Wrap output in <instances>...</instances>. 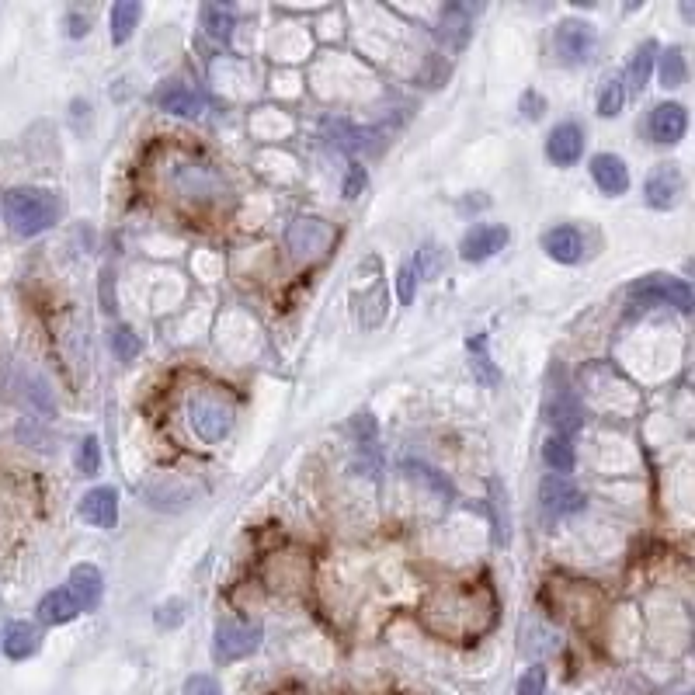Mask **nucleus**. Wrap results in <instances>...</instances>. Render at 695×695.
Returning <instances> with one entry per match:
<instances>
[{
  "instance_id": "nucleus-1",
  "label": "nucleus",
  "mask_w": 695,
  "mask_h": 695,
  "mask_svg": "<svg viewBox=\"0 0 695 695\" xmlns=\"http://www.w3.org/2000/svg\"><path fill=\"white\" fill-rule=\"evenodd\" d=\"M494 595L487 588H442L424 602V626L452 640H473L494 623Z\"/></svg>"
},
{
  "instance_id": "nucleus-2",
  "label": "nucleus",
  "mask_w": 695,
  "mask_h": 695,
  "mask_svg": "<svg viewBox=\"0 0 695 695\" xmlns=\"http://www.w3.org/2000/svg\"><path fill=\"white\" fill-rule=\"evenodd\" d=\"M63 216V202L49 188H11L4 195V219L18 237H39Z\"/></svg>"
},
{
  "instance_id": "nucleus-3",
  "label": "nucleus",
  "mask_w": 695,
  "mask_h": 695,
  "mask_svg": "<svg viewBox=\"0 0 695 695\" xmlns=\"http://www.w3.org/2000/svg\"><path fill=\"white\" fill-rule=\"evenodd\" d=\"M171 188L178 192V199L195 202V206L219 202L226 195L223 174H219L212 164H202V160H181V164H174Z\"/></svg>"
},
{
  "instance_id": "nucleus-4",
  "label": "nucleus",
  "mask_w": 695,
  "mask_h": 695,
  "mask_svg": "<svg viewBox=\"0 0 695 695\" xmlns=\"http://www.w3.org/2000/svg\"><path fill=\"white\" fill-rule=\"evenodd\" d=\"M188 424L202 442H223L233 428V404L219 393H195L188 404Z\"/></svg>"
},
{
  "instance_id": "nucleus-5",
  "label": "nucleus",
  "mask_w": 695,
  "mask_h": 695,
  "mask_svg": "<svg viewBox=\"0 0 695 695\" xmlns=\"http://www.w3.org/2000/svg\"><path fill=\"white\" fill-rule=\"evenodd\" d=\"M285 244H289L296 261H317L327 254V247L334 244V230L327 219L320 216H299L285 230Z\"/></svg>"
},
{
  "instance_id": "nucleus-6",
  "label": "nucleus",
  "mask_w": 695,
  "mask_h": 695,
  "mask_svg": "<svg viewBox=\"0 0 695 695\" xmlns=\"http://www.w3.org/2000/svg\"><path fill=\"white\" fill-rule=\"evenodd\" d=\"M595 42V25H588L581 18H563L553 32V49L560 56V63H567V67H577V63L588 60L595 53Z\"/></svg>"
},
{
  "instance_id": "nucleus-7",
  "label": "nucleus",
  "mask_w": 695,
  "mask_h": 695,
  "mask_svg": "<svg viewBox=\"0 0 695 695\" xmlns=\"http://www.w3.org/2000/svg\"><path fill=\"white\" fill-rule=\"evenodd\" d=\"M261 626L258 623H219L216 626V636H212V654L216 661L230 664V661H240V657H251L254 650L261 647Z\"/></svg>"
},
{
  "instance_id": "nucleus-8",
  "label": "nucleus",
  "mask_w": 695,
  "mask_h": 695,
  "mask_svg": "<svg viewBox=\"0 0 695 695\" xmlns=\"http://www.w3.org/2000/svg\"><path fill=\"white\" fill-rule=\"evenodd\" d=\"M629 299H640V303H668L678 310H692V289L689 282L671 275H647L640 282L629 285Z\"/></svg>"
},
{
  "instance_id": "nucleus-9",
  "label": "nucleus",
  "mask_w": 695,
  "mask_h": 695,
  "mask_svg": "<svg viewBox=\"0 0 695 695\" xmlns=\"http://www.w3.org/2000/svg\"><path fill=\"white\" fill-rule=\"evenodd\" d=\"M650 209H675L685 195V174L678 164H657L647 174V185H643Z\"/></svg>"
},
{
  "instance_id": "nucleus-10",
  "label": "nucleus",
  "mask_w": 695,
  "mask_h": 695,
  "mask_svg": "<svg viewBox=\"0 0 695 695\" xmlns=\"http://www.w3.org/2000/svg\"><path fill=\"white\" fill-rule=\"evenodd\" d=\"M539 501H543V511L550 518L574 515V511L584 508V494H581V490L570 484L567 477H556V473L543 477V484H539Z\"/></svg>"
},
{
  "instance_id": "nucleus-11",
  "label": "nucleus",
  "mask_w": 695,
  "mask_h": 695,
  "mask_svg": "<svg viewBox=\"0 0 695 695\" xmlns=\"http://www.w3.org/2000/svg\"><path fill=\"white\" fill-rule=\"evenodd\" d=\"M685 129H689V112H685V105H678V101H664V105H654L650 108V119H647V133L654 143H678V139L685 136Z\"/></svg>"
},
{
  "instance_id": "nucleus-12",
  "label": "nucleus",
  "mask_w": 695,
  "mask_h": 695,
  "mask_svg": "<svg viewBox=\"0 0 695 695\" xmlns=\"http://www.w3.org/2000/svg\"><path fill=\"white\" fill-rule=\"evenodd\" d=\"M157 108L167 115H181V119H195V115L206 112V98L202 91H195L185 80H171L157 91Z\"/></svg>"
},
{
  "instance_id": "nucleus-13",
  "label": "nucleus",
  "mask_w": 695,
  "mask_h": 695,
  "mask_svg": "<svg viewBox=\"0 0 695 695\" xmlns=\"http://www.w3.org/2000/svg\"><path fill=\"white\" fill-rule=\"evenodd\" d=\"M70 595L73 602H77L80 612H94L101 602V595H105V577H101V570L94 567V563H80V567L70 570Z\"/></svg>"
},
{
  "instance_id": "nucleus-14",
  "label": "nucleus",
  "mask_w": 695,
  "mask_h": 695,
  "mask_svg": "<svg viewBox=\"0 0 695 695\" xmlns=\"http://www.w3.org/2000/svg\"><path fill=\"white\" fill-rule=\"evenodd\" d=\"M80 518H84L87 525H98V529H112L115 522H119V494H115L112 487H94L84 494V501H80Z\"/></svg>"
},
{
  "instance_id": "nucleus-15",
  "label": "nucleus",
  "mask_w": 695,
  "mask_h": 695,
  "mask_svg": "<svg viewBox=\"0 0 695 695\" xmlns=\"http://www.w3.org/2000/svg\"><path fill=\"white\" fill-rule=\"evenodd\" d=\"M581 153H584V133L577 122H560L550 133V139H546V157H550L556 167L577 164Z\"/></svg>"
},
{
  "instance_id": "nucleus-16",
  "label": "nucleus",
  "mask_w": 695,
  "mask_h": 695,
  "mask_svg": "<svg viewBox=\"0 0 695 695\" xmlns=\"http://www.w3.org/2000/svg\"><path fill=\"white\" fill-rule=\"evenodd\" d=\"M518 647H522L525 657L539 661V657H550L553 650L560 647V636H556L539 616H525L522 626H518Z\"/></svg>"
},
{
  "instance_id": "nucleus-17",
  "label": "nucleus",
  "mask_w": 695,
  "mask_h": 695,
  "mask_svg": "<svg viewBox=\"0 0 695 695\" xmlns=\"http://www.w3.org/2000/svg\"><path fill=\"white\" fill-rule=\"evenodd\" d=\"M473 7L470 4H449L438 18V39L449 49H463L473 35Z\"/></svg>"
},
{
  "instance_id": "nucleus-18",
  "label": "nucleus",
  "mask_w": 695,
  "mask_h": 695,
  "mask_svg": "<svg viewBox=\"0 0 695 695\" xmlns=\"http://www.w3.org/2000/svg\"><path fill=\"white\" fill-rule=\"evenodd\" d=\"M504 244H508V226H477V230H470L463 237L459 254H463L466 261H487V258H494Z\"/></svg>"
},
{
  "instance_id": "nucleus-19",
  "label": "nucleus",
  "mask_w": 695,
  "mask_h": 695,
  "mask_svg": "<svg viewBox=\"0 0 695 695\" xmlns=\"http://www.w3.org/2000/svg\"><path fill=\"white\" fill-rule=\"evenodd\" d=\"M591 178L605 195H623L629 188V167L616 153H598V157H591Z\"/></svg>"
},
{
  "instance_id": "nucleus-20",
  "label": "nucleus",
  "mask_w": 695,
  "mask_h": 695,
  "mask_svg": "<svg viewBox=\"0 0 695 695\" xmlns=\"http://www.w3.org/2000/svg\"><path fill=\"white\" fill-rule=\"evenodd\" d=\"M543 251L550 254L553 261H560V265H574L584 254V237L574 226H556V230H550L543 237Z\"/></svg>"
},
{
  "instance_id": "nucleus-21",
  "label": "nucleus",
  "mask_w": 695,
  "mask_h": 695,
  "mask_svg": "<svg viewBox=\"0 0 695 695\" xmlns=\"http://www.w3.org/2000/svg\"><path fill=\"white\" fill-rule=\"evenodd\" d=\"M39 643H42V633H39V626H32V623H11L4 629V636H0V647H4V654L11 657V661L32 657L35 650H39Z\"/></svg>"
},
{
  "instance_id": "nucleus-22",
  "label": "nucleus",
  "mask_w": 695,
  "mask_h": 695,
  "mask_svg": "<svg viewBox=\"0 0 695 695\" xmlns=\"http://www.w3.org/2000/svg\"><path fill=\"white\" fill-rule=\"evenodd\" d=\"M77 602H73V595L67 588H56V591H49V595H42V602H39V619L46 626H63V623H70V619H77Z\"/></svg>"
},
{
  "instance_id": "nucleus-23",
  "label": "nucleus",
  "mask_w": 695,
  "mask_h": 695,
  "mask_svg": "<svg viewBox=\"0 0 695 695\" xmlns=\"http://www.w3.org/2000/svg\"><path fill=\"white\" fill-rule=\"evenodd\" d=\"M146 497H150L153 508H185L188 501H192V490H188L185 484H178L174 477H157L146 484Z\"/></svg>"
},
{
  "instance_id": "nucleus-24",
  "label": "nucleus",
  "mask_w": 695,
  "mask_h": 695,
  "mask_svg": "<svg viewBox=\"0 0 695 695\" xmlns=\"http://www.w3.org/2000/svg\"><path fill=\"white\" fill-rule=\"evenodd\" d=\"M386 310H390V292H386L383 282H376L369 292H362V303H358V324H362L365 331H376V327L383 324Z\"/></svg>"
},
{
  "instance_id": "nucleus-25",
  "label": "nucleus",
  "mask_w": 695,
  "mask_h": 695,
  "mask_svg": "<svg viewBox=\"0 0 695 695\" xmlns=\"http://www.w3.org/2000/svg\"><path fill=\"white\" fill-rule=\"evenodd\" d=\"M139 14H143V7L136 4V0H119V4H112V14H108V25H112V42H129V35L136 32L139 25Z\"/></svg>"
},
{
  "instance_id": "nucleus-26",
  "label": "nucleus",
  "mask_w": 695,
  "mask_h": 695,
  "mask_svg": "<svg viewBox=\"0 0 695 695\" xmlns=\"http://www.w3.org/2000/svg\"><path fill=\"white\" fill-rule=\"evenodd\" d=\"M543 459L546 466L556 473V477H563V473L574 470V445H570L567 435H550L543 445Z\"/></svg>"
},
{
  "instance_id": "nucleus-27",
  "label": "nucleus",
  "mask_w": 695,
  "mask_h": 695,
  "mask_svg": "<svg viewBox=\"0 0 695 695\" xmlns=\"http://www.w3.org/2000/svg\"><path fill=\"white\" fill-rule=\"evenodd\" d=\"M202 25H206V32L212 35V39L226 42L233 35V25H237V14H233L230 4H206V11H202Z\"/></svg>"
},
{
  "instance_id": "nucleus-28",
  "label": "nucleus",
  "mask_w": 695,
  "mask_h": 695,
  "mask_svg": "<svg viewBox=\"0 0 695 695\" xmlns=\"http://www.w3.org/2000/svg\"><path fill=\"white\" fill-rule=\"evenodd\" d=\"M657 60H661V84L664 87H682L685 84V77H689V63H685L682 46H668Z\"/></svg>"
},
{
  "instance_id": "nucleus-29",
  "label": "nucleus",
  "mask_w": 695,
  "mask_h": 695,
  "mask_svg": "<svg viewBox=\"0 0 695 695\" xmlns=\"http://www.w3.org/2000/svg\"><path fill=\"white\" fill-rule=\"evenodd\" d=\"M550 421L560 431H574L577 424H581V404H577V397L570 390L556 393V404H553V411H550Z\"/></svg>"
},
{
  "instance_id": "nucleus-30",
  "label": "nucleus",
  "mask_w": 695,
  "mask_h": 695,
  "mask_svg": "<svg viewBox=\"0 0 695 695\" xmlns=\"http://www.w3.org/2000/svg\"><path fill=\"white\" fill-rule=\"evenodd\" d=\"M654 60H657V42H643V46L633 53V63H629V84H633L636 91H640V87H647L650 70H654Z\"/></svg>"
},
{
  "instance_id": "nucleus-31",
  "label": "nucleus",
  "mask_w": 695,
  "mask_h": 695,
  "mask_svg": "<svg viewBox=\"0 0 695 695\" xmlns=\"http://www.w3.org/2000/svg\"><path fill=\"white\" fill-rule=\"evenodd\" d=\"M626 105V87L623 80H605L602 91H598V115H605V119H616L619 112H623Z\"/></svg>"
},
{
  "instance_id": "nucleus-32",
  "label": "nucleus",
  "mask_w": 695,
  "mask_h": 695,
  "mask_svg": "<svg viewBox=\"0 0 695 695\" xmlns=\"http://www.w3.org/2000/svg\"><path fill=\"white\" fill-rule=\"evenodd\" d=\"M470 358H473V369H477V376L484 379L487 386L501 383V372H497L494 365H490V358H487V338H484V334L470 341Z\"/></svg>"
},
{
  "instance_id": "nucleus-33",
  "label": "nucleus",
  "mask_w": 695,
  "mask_h": 695,
  "mask_svg": "<svg viewBox=\"0 0 695 695\" xmlns=\"http://www.w3.org/2000/svg\"><path fill=\"white\" fill-rule=\"evenodd\" d=\"M411 268H414V275H421V278H438V272L445 268V258L435 244H424L421 251H417V261Z\"/></svg>"
},
{
  "instance_id": "nucleus-34",
  "label": "nucleus",
  "mask_w": 695,
  "mask_h": 695,
  "mask_svg": "<svg viewBox=\"0 0 695 695\" xmlns=\"http://www.w3.org/2000/svg\"><path fill=\"white\" fill-rule=\"evenodd\" d=\"M73 463H77V470L84 473V477H94V473H98V463H101L98 438H94V435H87L84 442L77 445V456H73Z\"/></svg>"
},
{
  "instance_id": "nucleus-35",
  "label": "nucleus",
  "mask_w": 695,
  "mask_h": 695,
  "mask_svg": "<svg viewBox=\"0 0 695 695\" xmlns=\"http://www.w3.org/2000/svg\"><path fill=\"white\" fill-rule=\"evenodd\" d=\"M404 470L411 473L414 480H424V484H428L431 490H435L438 497H452V487H449V480H445L442 473H435V470H431V466H424V463H407Z\"/></svg>"
},
{
  "instance_id": "nucleus-36",
  "label": "nucleus",
  "mask_w": 695,
  "mask_h": 695,
  "mask_svg": "<svg viewBox=\"0 0 695 695\" xmlns=\"http://www.w3.org/2000/svg\"><path fill=\"white\" fill-rule=\"evenodd\" d=\"M108 341H112V351L122 358V362H129V358L139 355V334H133L129 327H115V331L108 334Z\"/></svg>"
},
{
  "instance_id": "nucleus-37",
  "label": "nucleus",
  "mask_w": 695,
  "mask_h": 695,
  "mask_svg": "<svg viewBox=\"0 0 695 695\" xmlns=\"http://www.w3.org/2000/svg\"><path fill=\"white\" fill-rule=\"evenodd\" d=\"M490 501H494V518H497V539L508 543V504H504V487L490 484Z\"/></svg>"
},
{
  "instance_id": "nucleus-38",
  "label": "nucleus",
  "mask_w": 695,
  "mask_h": 695,
  "mask_svg": "<svg viewBox=\"0 0 695 695\" xmlns=\"http://www.w3.org/2000/svg\"><path fill=\"white\" fill-rule=\"evenodd\" d=\"M546 692V671L543 668H529L522 678H518V695H543Z\"/></svg>"
},
{
  "instance_id": "nucleus-39",
  "label": "nucleus",
  "mask_w": 695,
  "mask_h": 695,
  "mask_svg": "<svg viewBox=\"0 0 695 695\" xmlns=\"http://www.w3.org/2000/svg\"><path fill=\"white\" fill-rule=\"evenodd\" d=\"M185 695H223V692H219L216 678H209V675H192V678L185 682Z\"/></svg>"
},
{
  "instance_id": "nucleus-40",
  "label": "nucleus",
  "mask_w": 695,
  "mask_h": 695,
  "mask_svg": "<svg viewBox=\"0 0 695 695\" xmlns=\"http://www.w3.org/2000/svg\"><path fill=\"white\" fill-rule=\"evenodd\" d=\"M400 282H397V289H400V303H411L414 299V268L411 265H404L400 268Z\"/></svg>"
},
{
  "instance_id": "nucleus-41",
  "label": "nucleus",
  "mask_w": 695,
  "mask_h": 695,
  "mask_svg": "<svg viewBox=\"0 0 695 695\" xmlns=\"http://www.w3.org/2000/svg\"><path fill=\"white\" fill-rule=\"evenodd\" d=\"M522 108H525V115H532V119H539V115H543V112H539V108H543V101H539L536 91L525 94V98H522Z\"/></svg>"
}]
</instances>
